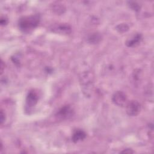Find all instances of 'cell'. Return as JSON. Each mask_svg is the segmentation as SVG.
<instances>
[{"label": "cell", "instance_id": "cell-1", "mask_svg": "<svg viewBox=\"0 0 154 154\" xmlns=\"http://www.w3.org/2000/svg\"><path fill=\"white\" fill-rule=\"evenodd\" d=\"M40 21L38 15H32L20 18L18 22V26L23 32H28L37 26Z\"/></svg>", "mask_w": 154, "mask_h": 154}, {"label": "cell", "instance_id": "cell-2", "mask_svg": "<svg viewBox=\"0 0 154 154\" xmlns=\"http://www.w3.org/2000/svg\"><path fill=\"white\" fill-rule=\"evenodd\" d=\"M140 110L141 105L137 100H132L126 103V112L130 116H137Z\"/></svg>", "mask_w": 154, "mask_h": 154}, {"label": "cell", "instance_id": "cell-3", "mask_svg": "<svg viewBox=\"0 0 154 154\" xmlns=\"http://www.w3.org/2000/svg\"><path fill=\"white\" fill-rule=\"evenodd\" d=\"M127 96L125 93L121 91H117L114 93L112 97V102L119 106H124L127 103Z\"/></svg>", "mask_w": 154, "mask_h": 154}, {"label": "cell", "instance_id": "cell-4", "mask_svg": "<svg viewBox=\"0 0 154 154\" xmlns=\"http://www.w3.org/2000/svg\"><path fill=\"white\" fill-rule=\"evenodd\" d=\"M73 109L69 105H65L61 107L56 114V117L61 120L69 119L73 115Z\"/></svg>", "mask_w": 154, "mask_h": 154}, {"label": "cell", "instance_id": "cell-5", "mask_svg": "<svg viewBox=\"0 0 154 154\" xmlns=\"http://www.w3.org/2000/svg\"><path fill=\"white\" fill-rule=\"evenodd\" d=\"M38 95L35 91H29L26 99V105L29 107H32L35 106L38 102Z\"/></svg>", "mask_w": 154, "mask_h": 154}, {"label": "cell", "instance_id": "cell-6", "mask_svg": "<svg viewBox=\"0 0 154 154\" xmlns=\"http://www.w3.org/2000/svg\"><path fill=\"white\" fill-rule=\"evenodd\" d=\"M86 137L85 132L82 129H76L72 135V141L74 143H78L84 140Z\"/></svg>", "mask_w": 154, "mask_h": 154}, {"label": "cell", "instance_id": "cell-7", "mask_svg": "<svg viewBox=\"0 0 154 154\" xmlns=\"http://www.w3.org/2000/svg\"><path fill=\"white\" fill-rule=\"evenodd\" d=\"M142 39V35L141 34H136L134 35L132 38L130 39H128L126 42V45L128 47H134L139 44V43L141 42Z\"/></svg>", "mask_w": 154, "mask_h": 154}, {"label": "cell", "instance_id": "cell-8", "mask_svg": "<svg viewBox=\"0 0 154 154\" xmlns=\"http://www.w3.org/2000/svg\"><path fill=\"white\" fill-rule=\"evenodd\" d=\"M52 31L55 32H58L61 34H68L70 32L71 29L70 27L68 25L65 24H60L55 26L53 28Z\"/></svg>", "mask_w": 154, "mask_h": 154}, {"label": "cell", "instance_id": "cell-9", "mask_svg": "<svg viewBox=\"0 0 154 154\" xmlns=\"http://www.w3.org/2000/svg\"><path fill=\"white\" fill-rule=\"evenodd\" d=\"M101 38H102V37L100 34H99L97 32H95V33L91 34L88 37V40L90 43L96 44L101 40Z\"/></svg>", "mask_w": 154, "mask_h": 154}, {"label": "cell", "instance_id": "cell-10", "mask_svg": "<svg viewBox=\"0 0 154 154\" xmlns=\"http://www.w3.org/2000/svg\"><path fill=\"white\" fill-rule=\"evenodd\" d=\"M116 29L119 33H124L129 30V26L126 23H120L116 26Z\"/></svg>", "mask_w": 154, "mask_h": 154}, {"label": "cell", "instance_id": "cell-11", "mask_svg": "<svg viewBox=\"0 0 154 154\" xmlns=\"http://www.w3.org/2000/svg\"><path fill=\"white\" fill-rule=\"evenodd\" d=\"M53 10L57 14H61L63 13L65 10V8L61 4L58 2L53 5Z\"/></svg>", "mask_w": 154, "mask_h": 154}, {"label": "cell", "instance_id": "cell-12", "mask_svg": "<svg viewBox=\"0 0 154 154\" xmlns=\"http://www.w3.org/2000/svg\"><path fill=\"white\" fill-rule=\"evenodd\" d=\"M129 7L133 10H135V11H138L140 9V5L137 3L136 2H132V1H130L129 2Z\"/></svg>", "mask_w": 154, "mask_h": 154}, {"label": "cell", "instance_id": "cell-13", "mask_svg": "<svg viewBox=\"0 0 154 154\" xmlns=\"http://www.w3.org/2000/svg\"><path fill=\"white\" fill-rule=\"evenodd\" d=\"M5 120V112L3 111L2 109L1 110V114H0V122L1 125H2L3 123Z\"/></svg>", "mask_w": 154, "mask_h": 154}, {"label": "cell", "instance_id": "cell-14", "mask_svg": "<svg viewBox=\"0 0 154 154\" xmlns=\"http://www.w3.org/2000/svg\"><path fill=\"white\" fill-rule=\"evenodd\" d=\"M8 23V19L7 18H5V17H1V24L2 26H4L5 25H7Z\"/></svg>", "mask_w": 154, "mask_h": 154}, {"label": "cell", "instance_id": "cell-15", "mask_svg": "<svg viewBox=\"0 0 154 154\" xmlns=\"http://www.w3.org/2000/svg\"><path fill=\"white\" fill-rule=\"evenodd\" d=\"M134 152L132 149H125V150L121 152V153H134Z\"/></svg>", "mask_w": 154, "mask_h": 154}, {"label": "cell", "instance_id": "cell-16", "mask_svg": "<svg viewBox=\"0 0 154 154\" xmlns=\"http://www.w3.org/2000/svg\"><path fill=\"white\" fill-rule=\"evenodd\" d=\"M1 73H2V72H3V69H4V66H3V62L2 61H1Z\"/></svg>", "mask_w": 154, "mask_h": 154}]
</instances>
